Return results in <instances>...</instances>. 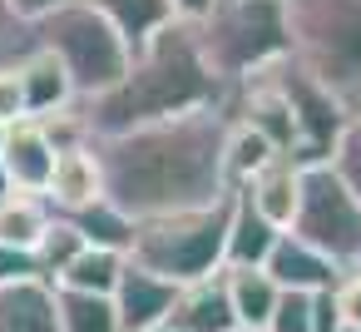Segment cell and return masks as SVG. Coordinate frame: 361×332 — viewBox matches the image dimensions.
I'll return each mask as SVG.
<instances>
[{"instance_id": "6da1fadb", "label": "cell", "mask_w": 361, "mask_h": 332, "mask_svg": "<svg viewBox=\"0 0 361 332\" xmlns=\"http://www.w3.org/2000/svg\"><path fill=\"white\" fill-rule=\"evenodd\" d=\"M223 139H228L223 109H188L159 124H139L129 134L94 139L104 164V198L134 223L218 203L228 198Z\"/></svg>"}, {"instance_id": "7a4b0ae2", "label": "cell", "mask_w": 361, "mask_h": 332, "mask_svg": "<svg viewBox=\"0 0 361 332\" xmlns=\"http://www.w3.org/2000/svg\"><path fill=\"white\" fill-rule=\"evenodd\" d=\"M223 100H228V85L208 70L193 25L173 20L129 60V75L109 95L75 105V109L90 139H109V134H129L139 124H159L188 109H223Z\"/></svg>"}, {"instance_id": "3957f363", "label": "cell", "mask_w": 361, "mask_h": 332, "mask_svg": "<svg viewBox=\"0 0 361 332\" xmlns=\"http://www.w3.org/2000/svg\"><path fill=\"white\" fill-rule=\"evenodd\" d=\"M193 35L208 70L233 90L292 55V11L287 0H213Z\"/></svg>"}, {"instance_id": "277c9868", "label": "cell", "mask_w": 361, "mask_h": 332, "mask_svg": "<svg viewBox=\"0 0 361 332\" xmlns=\"http://www.w3.org/2000/svg\"><path fill=\"white\" fill-rule=\"evenodd\" d=\"M292 60L361 119V0H287Z\"/></svg>"}, {"instance_id": "5b68a950", "label": "cell", "mask_w": 361, "mask_h": 332, "mask_svg": "<svg viewBox=\"0 0 361 332\" xmlns=\"http://www.w3.org/2000/svg\"><path fill=\"white\" fill-rule=\"evenodd\" d=\"M228 198H233V194H228ZM228 198L203 203V208H183V213H164V218L134 223V243H129L124 258L139 263L144 273H159V278L173 283V287L223 273Z\"/></svg>"}, {"instance_id": "8992f818", "label": "cell", "mask_w": 361, "mask_h": 332, "mask_svg": "<svg viewBox=\"0 0 361 332\" xmlns=\"http://www.w3.org/2000/svg\"><path fill=\"white\" fill-rule=\"evenodd\" d=\"M35 45L65 65L80 105L109 95L129 75V60H134L129 45L114 35V25L94 6H85V0H70V6L50 11L45 20H35Z\"/></svg>"}, {"instance_id": "52a82bcc", "label": "cell", "mask_w": 361, "mask_h": 332, "mask_svg": "<svg viewBox=\"0 0 361 332\" xmlns=\"http://www.w3.org/2000/svg\"><path fill=\"white\" fill-rule=\"evenodd\" d=\"M287 233L312 243L341 273L361 268V203L346 194V184L331 174V164L302 169V198H297V218Z\"/></svg>"}, {"instance_id": "ba28073f", "label": "cell", "mask_w": 361, "mask_h": 332, "mask_svg": "<svg viewBox=\"0 0 361 332\" xmlns=\"http://www.w3.org/2000/svg\"><path fill=\"white\" fill-rule=\"evenodd\" d=\"M267 80L282 90V100H287V109H292V124H297V149H292V159L307 169V164H326L331 159V149H336V139H341V129H346V105L326 90V85H317L292 55L287 60H277L272 70H267Z\"/></svg>"}, {"instance_id": "9c48e42d", "label": "cell", "mask_w": 361, "mask_h": 332, "mask_svg": "<svg viewBox=\"0 0 361 332\" xmlns=\"http://www.w3.org/2000/svg\"><path fill=\"white\" fill-rule=\"evenodd\" d=\"M104 198V164H99V149L94 139H80V144H65L55 154V169H50V184H45V203L55 213H80L90 203Z\"/></svg>"}, {"instance_id": "30bf717a", "label": "cell", "mask_w": 361, "mask_h": 332, "mask_svg": "<svg viewBox=\"0 0 361 332\" xmlns=\"http://www.w3.org/2000/svg\"><path fill=\"white\" fill-rule=\"evenodd\" d=\"M55 139H50V124L45 119H16L6 129V144H0V164H6L11 184L20 194H45L50 184V169H55Z\"/></svg>"}, {"instance_id": "8fae6325", "label": "cell", "mask_w": 361, "mask_h": 332, "mask_svg": "<svg viewBox=\"0 0 361 332\" xmlns=\"http://www.w3.org/2000/svg\"><path fill=\"white\" fill-rule=\"evenodd\" d=\"M173 297H178V287H173V283H164L159 273H144L139 263H129V258H124V273H119V287H114L119 332H149V327L169 322Z\"/></svg>"}, {"instance_id": "7c38bea8", "label": "cell", "mask_w": 361, "mask_h": 332, "mask_svg": "<svg viewBox=\"0 0 361 332\" xmlns=\"http://www.w3.org/2000/svg\"><path fill=\"white\" fill-rule=\"evenodd\" d=\"M262 273L282 287V292H326L341 283V268L331 258H322L312 243H302L297 233H282L262 263Z\"/></svg>"}, {"instance_id": "4fadbf2b", "label": "cell", "mask_w": 361, "mask_h": 332, "mask_svg": "<svg viewBox=\"0 0 361 332\" xmlns=\"http://www.w3.org/2000/svg\"><path fill=\"white\" fill-rule=\"evenodd\" d=\"M243 194H247V203L272 223V228H292V218H297V198H302V164L292 159V154H277V159H267L247 184H243Z\"/></svg>"}, {"instance_id": "5bb4252c", "label": "cell", "mask_w": 361, "mask_h": 332, "mask_svg": "<svg viewBox=\"0 0 361 332\" xmlns=\"http://www.w3.org/2000/svg\"><path fill=\"white\" fill-rule=\"evenodd\" d=\"M20 90H25V114L30 119H55V114H70L80 100H75V85L65 75V65L50 55V50H30L20 65Z\"/></svg>"}, {"instance_id": "9a60e30c", "label": "cell", "mask_w": 361, "mask_h": 332, "mask_svg": "<svg viewBox=\"0 0 361 332\" xmlns=\"http://www.w3.org/2000/svg\"><path fill=\"white\" fill-rule=\"evenodd\" d=\"M169 327H178V332H238V317H233L223 273L198 278V283H183L178 297H173Z\"/></svg>"}, {"instance_id": "2e32d148", "label": "cell", "mask_w": 361, "mask_h": 332, "mask_svg": "<svg viewBox=\"0 0 361 332\" xmlns=\"http://www.w3.org/2000/svg\"><path fill=\"white\" fill-rule=\"evenodd\" d=\"M282 238V228H272L243 189H233L228 198V243H223V268H262L272 243Z\"/></svg>"}, {"instance_id": "e0dca14e", "label": "cell", "mask_w": 361, "mask_h": 332, "mask_svg": "<svg viewBox=\"0 0 361 332\" xmlns=\"http://www.w3.org/2000/svg\"><path fill=\"white\" fill-rule=\"evenodd\" d=\"M85 6H94L114 25V35L129 45V55H139L159 30H169L178 20L173 0H85Z\"/></svg>"}, {"instance_id": "ac0fdd59", "label": "cell", "mask_w": 361, "mask_h": 332, "mask_svg": "<svg viewBox=\"0 0 361 332\" xmlns=\"http://www.w3.org/2000/svg\"><path fill=\"white\" fill-rule=\"evenodd\" d=\"M0 332H60L55 283L30 278V283L0 287Z\"/></svg>"}, {"instance_id": "d6986e66", "label": "cell", "mask_w": 361, "mask_h": 332, "mask_svg": "<svg viewBox=\"0 0 361 332\" xmlns=\"http://www.w3.org/2000/svg\"><path fill=\"white\" fill-rule=\"evenodd\" d=\"M223 283H228V302H233L238 332H267L282 287L262 268H223Z\"/></svg>"}, {"instance_id": "ffe728a7", "label": "cell", "mask_w": 361, "mask_h": 332, "mask_svg": "<svg viewBox=\"0 0 361 332\" xmlns=\"http://www.w3.org/2000/svg\"><path fill=\"white\" fill-rule=\"evenodd\" d=\"M55 223V208L45 203V194H11L6 203H0V243L11 248H25L35 253V243L45 238V228Z\"/></svg>"}, {"instance_id": "44dd1931", "label": "cell", "mask_w": 361, "mask_h": 332, "mask_svg": "<svg viewBox=\"0 0 361 332\" xmlns=\"http://www.w3.org/2000/svg\"><path fill=\"white\" fill-rule=\"evenodd\" d=\"M119 273H124V253L114 248H80V258L55 278V287H75V292H99V297H114L119 287Z\"/></svg>"}, {"instance_id": "7402d4cb", "label": "cell", "mask_w": 361, "mask_h": 332, "mask_svg": "<svg viewBox=\"0 0 361 332\" xmlns=\"http://www.w3.org/2000/svg\"><path fill=\"white\" fill-rule=\"evenodd\" d=\"M55 317H60V332H119L114 297H99V292L55 287Z\"/></svg>"}, {"instance_id": "603a6c76", "label": "cell", "mask_w": 361, "mask_h": 332, "mask_svg": "<svg viewBox=\"0 0 361 332\" xmlns=\"http://www.w3.org/2000/svg\"><path fill=\"white\" fill-rule=\"evenodd\" d=\"M267 159H277V149L262 134H252L247 124H233L228 119V139H223V179H228V194L243 189Z\"/></svg>"}, {"instance_id": "cb8c5ba5", "label": "cell", "mask_w": 361, "mask_h": 332, "mask_svg": "<svg viewBox=\"0 0 361 332\" xmlns=\"http://www.w3.org/2000/svg\"><path fill=\"white\" fill-rule=\"evenodd\" d=\"M65 218L80 228V238H85L90 248L129 253V243H134V218H129V213H119L109 198H99V203H90V208H80V213H65Z\"/></svg>"}, {"instance_id": "d4e9b609", "label": "cell", "mask_w": 361, "mask_h": 332, "mask_svg": "<svg viewBox=\"0 0 361 332\" xmlns=\"http://www.w3.org/2000/svg\"><path fill=\"white\" fill-rule=\"evenodd\" d=\"M80 248H85V238H80V228L65 218V213H55V223L45 228V238L35 243V263H40V278L45 283H55L75 258H80Z\"/></svg>"}, {"instance_id": "484cf974", "label": "cell", "mask_w": 361, "mask_h": 332, "mask_svg": "<svg viewBox=\"0 0 361 332\" xmlns=\"http://www.w3.org/2000/svg\"><path fill=\"white\" fill-rule=\"evenodd\" d=\"M326 164L346 184V194L361 203V119H346V129H341V139H336V149H331Z\"/></svg>"}, {"instance_id": "4316f807", "label": "cell", "mask_w": 361, "mask_h": 332, "mask_svg": "<svg viewBox=\"0 0 361 332\" xmlns=\"http://www.w3.org/2000/svg\"><path fill=\"white\" fill-rule=\"evenodd\" d=\"M30 50H35V25L16 20L11 6L0 0V65H20Z\"/></svg>"}, {"instance_id": "83f0119b", "label": "cell", "mask_w": 361, "mask_h": 332, "mask_svg": "<svg viewBox=\"0 0 361 332\" xmlns=\"http://www.w3.org/2000/svg\"><path fill=\"white\" fill-rule=\"evenodd\" d=\"M267 332H312V292H277Z\"/></svg>"}, {"instance_id": "f1b7e54d", "label": "cell", "mask_w": 361, "mask_h": 332, "mask_svg": "<svg viewBox=\"0 0 361 332\" xmlns=\"http://www.w3.org/2000/svg\"><path fill=\"white\" fill-rule=\"evenodd\" d=\"M16 119H30L25 114V90H20V70L0 65V124H16Z\"/></svg>"}, {"instance_id": "f546056e", "label": "cell", "mask_w": 361, "mask_h": 332, "mask_svg": "<svg viewBox=\"0 0 361 332\" xmlns=\"http://www.w3.org/2000/svg\"><path fill=\"white\" fill-rule=\"evenodd\" d=\"M30 278H40V263H35V253H25V248H11V243H0V287H11V283H30Z\"/></svg>"}, {"instance_id": "4dcf8cb0", "label": "cell", "mask_w": 361, "mask_h": 332, "mask_svg": "<svg viewBox=\"0 0 361 332\" xmlns=\"http://www.w3.org/2000/svg\"><path fill=\"white\" fill-rule=\"evenodd\" d=\"M331 292H336V312H341V322L361 327V268H356V273H341V283H336Z\"/></svg>"}, {"instance_id": "1f68e13d", "label": "cell", "mask_w": 361, "mask_h": 332, "mask_svg": "<svg viewBox=\"0 0 361 332\" xmlns=\"http://www.w3.org/2000/svg\"><path fill=\"white\" fill-rule=\"evenodd\" d=\"M312 332H341V312H336V292H312Z\"/></svg>"}, {"instance_id": "d6a6232c", "label": "cell", "mask_w": 361, "mask_h": 332, "mask_svg": "<svg viewBox=\"0 0 361 332\" xmlns=\"http://www.w3.org/2000/svg\"><path fill=\"white\" fill-rule=\"evenodd\" d=\"M11 6V16L16 20H25V25H35V20H45L50 11H60V6H70V0H6Z\"/></svg>"}, {"instance_id": "836d02e7", "label": "cell", "mask_w": 361, "mask_h": 332, "mask_svg": "<svg viewBox=\"0 0 361 332\" xmlns=\"http://www.w3.org/2000/svg\"><path fill=\"white\" fill-rule=\"evenodd\" d=\"M173 11H178V20H188V25H198L208 11H213V0H173Z\"/></svg>"}, {"instance_id": "e575fe53", "label": "cell", "mask_w": 361, "mask_h": 332, "mask_svg": "<svg viewBox=\"0 0 361 332\" xmlns=\"http://www.w3.org/2000/svg\"><path fill=\"white\" fill-rule=\"evenodd\" d=\"M11 194H16V184H11V174H6V164H0V203H6Z\"/></svg>"}, {"instance_id": "d590c367", "label": "cell", "mask_w": 361, "mask_h": 332, "mask_svg": "<svg viewBox=\"0 0 361 332\" xmlns=\"http://www.w3.org/2000/svg\"><path fill=\"white\" fill-rule=\"evenodd\" d=\"M149 332H178V327H169V322H159V327H149Z\"/></svg>"}, {"instance_id": "8d00e7d4", "label": "cell", "mask_w": 361, "mask_h": 332, "mask_svg": "<svg viewBox=\"0 0 361 332\" xmlns=\"http://www.w3.org/2000/svg\"><path fill=\"white\" fill-rule=\"evenodd\" d=\"M341 332H361V327H351V322H341Z\"/></svg>"}, {"instance_id": "74e56055", "label": "cell", "mask_w": 361, "mask_h": 332, "mask_svg": "<svg viewBox=\"0 0 361 332\" xmlns=\"http://www.w3.org/2000/svg\"><path fill=\"white\" fill-rule=\"evenodd\" d=\"M6 129H11V124H0V144H6Z\"/></svg>"}]
</instances>
